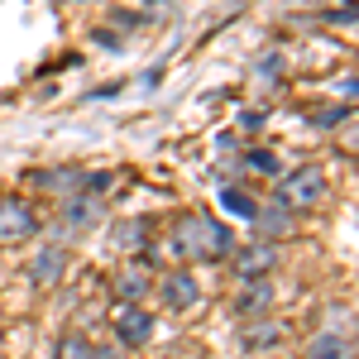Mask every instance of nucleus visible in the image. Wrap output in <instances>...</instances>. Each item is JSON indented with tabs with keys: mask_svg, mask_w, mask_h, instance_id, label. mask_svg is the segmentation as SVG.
Instances as JSON below:
<instances>
[{
	"mask_svg": "<svg viewBox=\"0 0 359 359\" xmlns=\"http://www.w3.org/2000/svg\"><path fill=\"white\" fill-rule=\"evenodd\" d=\"M249 221H254V230H259V240H287V235H292V230H297V211H292V206H287V201H269V206H254V216H249Z\"/></svg>",
	"mask_w": 359,
	"mask_h": 359,
	"instance_id": "nucleus-8",
	"label": "nucleus"
},
{
	"mask_svg": "<svg viewBox=\"0 0 359 359\" xmlns=\"http://www.w3.org/2000/svg\"><path fill=\"white\" fill-rule=\"evenodd\" d=\"M53 359H91V340L86 335H62Z\"/></svg>",
	"mask_w": 359,
	"mask_h": 359,
	"instance_id": "nucleus-16",
	"label": "nucleus"
},
{
	"mask_svg": "<svg viewBox=\"0 0 359 359\" xmlns=\"http://www.w3.org/2000/svg\"><path fill=\"white\" fill-rule=\"evenodd\" d=\"M115 297H120V302H144V297H149V269H144V264L120 269V273H115Z\"/></svg>",
	"mask_w": 359,
	"mask_h": 359,
	"instance_id": "nucleus-13",
	"label": "nucleus"
},
{
	"mask_svg": "<svg viewBox=\"0 0 359 359\" xmlns=\"http://www.w3.org/2000/svg\"><path fill=\"white\" fill-rule=\"evenodd\" d=\"M278 72H283V57H278V53H269L264 62H259V82L273 86V82H278Z\"/></svg>",
	"mask_w": 359,
	"mask_h": 359,
	"instance_id": "nucleus-20",
	"label": "nucleus"
},
{
	"mask_svg": "<svg viewBox=\"0 0 359 359\" xmlns=\"http://www.w3.org/2000/svg\"><path fill=\"white\" fill-rule=\"evenodd\" d=\"M235 306H240V316H249V321H254V316H269V311H273V287H269V278H245Z\"/></svg>",
	"mask_w": 359,
	"mask_h": 359,
	"instance_id": "nucleus-11",
	"label": "nucleus"
},
{
	"mask_svg": "<svg viewBox=\"0 0 359 359\" xmlns=\"http://www.w3.org/2000/svg\"><path fill=\"white\" fill-rule=\"evenodd\" d=\"M39 230V216L25 196H0V245H20Z\"/></svg>",
	"mask_w": 359,
	"mask_h": 359,
	"instance_id": "nucleus-5",
	"label": "nucleus"
},
{
	"mask_svg": "<svg viewBox=\"0 0 359 359\" xmlns=\"http://www.w3.org/2000/svg\"><path fill=\"white\" fill-rule=\"evenodd\" d=\"M111 331L125 350H144V345L154 340V311L139 306V302H120L115 316H111Z\"/></svg>",
	"mask_w": 359,
	"mask_h": 359,
	"instance_id": "nucleus-3",
	"label": "nucleus"
},
{
	"mask_svg": "<svg viewBox=\"0 0 359 359\" xmlns=\"http://www.w3.org/2000/svg\"><path fill=\"white\" fill-rule=\"evenodd\" d=\"M67 269H72V254H67V245H43V249H34V259L25 264V273H29V283H34V287H57Z\"/></svg>",
	"mask_w": 359,
	"mask_h": 359,
	"instance_id": "nucleus-4",
	"label": "nucleus"
},
{
	"mask_svg": "<svg viewBox=\"0 0 359 359\" xmlns=\"http://www.w3.org/2000/svg\"><path fill=\"white\" fill-rule=\"evenodd\" d=\"M158 302H163L168 311H192V306L201 302V283L192 278V269H172V273H163V283H158Z\"/></svg>",
	"mask_w": 359,
	"mask_h": 359,
	"instance_id": "nucleus-7",
	"label": "nucleus"
},
{
	"mask_svg": "<svg viewBox=\"0 0 359 359\" xmlns=\"http://www.w3.org/2000/svg\"><path fill=\"white\" fill-rule=\"evenodd\" d=\"M96 216H101L96 196H67V206H62V225H72V230H86Z\"/></svg>",
	"mask_w": 359,
	"mask_h": 359,
	"instance_id": "nucleus-14",
	"label": "nucleus"
},
{
	"mask_svg": "<svg viewBox=\"0 0 359 359\" xmlns=\"http://www.w3.org/2000/svg\"><path fill=\"white\" fill-rule=\"evenodd\" d=\"M254 172H264V177H283V168H278V154H269V149H249V158H245Z\"/></svg>",
	"mask_w": 359,
	"mask_h": 359,
	"instance_id": "nucleus-17",
	"label": "nucleus"
},
{
	"mask_svg": "<svg viewBox=\"0 0 359 359\" xmlns=\"http://www.w3.org/2000/svg\"><path fill=\"white\" fill-rule=\"evenodd\" d=\"M172 249H177L182 259H206V264H216V259H225V254L235 249V235H230V225H225V221L196 211V216H187V221L177 225Z\"/></svg>",
	"mask_w": 359,
	"mask_h": 359,
	"instance_id": "nucleus-1",
	"label": "nucleus"
},
{
	"mask_svg": "<svg viewBox=\"0 0 359 359\" xmlns=\"http://www.w3.org/2000/svg\"><path fill=\"white\" fill-rule=\"evenodd\" d=\"M82 177L86 172H77V168H48V172H34V187L53 196H82Z\"/></svg>",
	"mask_w": 359,
	"mask_h": 359,
	"instance_id": "nucleus-12",
	"label": "nucleus"
},
{
	"mask_svg": "<svg viewBox=\"0 0 359 359\" xmlns=\"http://www.w3.org/2000/svg\"><path fill=\"white\" fill-rule=\"evenodd\" d=\"M283 335H287L283 321H273V316H254L245 331H240V345H245V355H269V350L283 345Z\"/></svg>",
	"mask_w": 359,
	"mask_h": 359,
	"instance_id": "nucleus-9",
	"label": "nucleus"
},
{
	"mask_svg": "<svg viewBox=\"0 0 359 359\" xmlns=\"http://www.w3.org/2000/svg\"><path fill=\"white\" fill-rule=\"evenodd\" d=\"M306 359H355V335L350 331H321L306 340Z\"/></svg>",
	"mask_w": 359,
	"mask_h": 359,
	"instance_id": "nucleus-10",
	"label": "nucleus"
},
{
	"mask_svg": "<svg viewBox=\"0 0 359 359\" xmlns=\"http://www.w3.org/2000/svg\"><path fill=\"white\" fill-rule=\"evenodd\" d=\"M221 206L230 211V216H245V221L254 216V201H249V196L240 192V187H225V192H221Z\"/></svg>",
	"mask_w": 359,
	"mask_h": 359,
	"instance_id": "nucleus-19",
	"label": "nucleus"
},
{
	"mask_svg": "<svg viewBox=\"0 0 359 359\" xmlns=\"http://www.w3.org/2000/svg\"><path fill=\"white\" fill-rule=\"evenodd\" d=\"M350 106H316V111H311V125H316V130H335V125H345V120H350Z\"/></svg>",
	"mask_w": 359,
	"mask_h": 359,
	"instance_id": "nucleus-15",
	"label": "nucleus"
},
{
	"mask_svg": "<svg viewBox=\"0 0 359 359\" xmlns=\"http://www.w3.org/2000/svg\"><path fill=\"white\" fill-rule=\"evenodd\" d=\"M326 192H331V177H326V168H316V163H302L278 177V201H287L292 211H306V206L326 201Z\"/></svg>",
	"mask_w": 359,
	"mask_h": 359,
	"instance_id": "nucleus-2",
	"label": "nucleus"
},
{
	"mask_svg": "<svg viewBox=\"0 0 359 359\" xmlns=\"http://www.w3.org/2000/svg\"><path fill=\"white\" fill-rule=\"evenodd\" d=\"M278 245L273 240H254V245H245V249H230V269L240 278H269L278 269Z\"/></svg>",
	"mask_w": 359,
	"mask_h": 359,
	"instance_id": "nucleus-6",
	"label": "nucleus"
},
{
	"mask_svg": "<svg viewBox=\"0 0 359 359\" xmlns=\"http://www.w3.org/2000/svg\"><path fill=\"white\" fill-rule=\"evenodd\" d=\"M264 120H269V115H264V111H245V120H240V125H245V130H259Z\"/></svg>",
	"mask_w": 359,
	"mask_h": 359,
	"instance_id": "nucleus-21",
	"label": "nucleus"
},
{
	"mask_svg": "<svg viewBox=\"0 0 359 359\" xmlns=\"http://www.w3.org/2000/svg\"><path fill=\"white\" fill-rule=\"evenodd\" d=\"M115 245H125V249L149 245V230H144V221H125L120 230H115Z\"/></svg>",
	"mask_w": 359,
	"mask_h": 359,
	"instance_id": "nucleus-18",
	"label": "nucleus"
}]
</instances>
